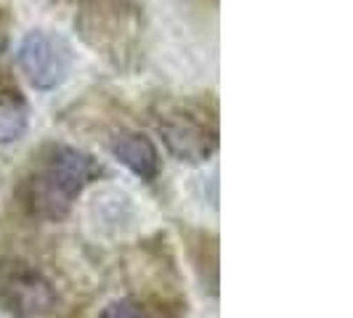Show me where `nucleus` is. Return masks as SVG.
Returning <instances> with one entry per match:
<instances>
[{"instance_id": "obj_1", "label": "nucleus", "mask_w": 353, "mask_h": 318, "mask_svg": "<svg viewBox=\"0 0 353 318\" xmlns=\"http://www.w3.org/2000/svg\"><path fill=\"white\" fill-rule=\"evenodd\" d=\"M99 173V162L90 154L74 146L53 143L46 149L40 167L24 186V202L37 218L61 220L70 215L74 199Z\"/></svg>"}, {"instance_id": "obj_7", "label": "nucleus", "mask_w": 353, "mask_h": 318, "mask_svg": "<svg viewBox=\"0 0 353 318\" xmlns=\"http://www.w3.org/2000/svg\"><path fill=\"white\" fill-rule=\"evenodd\" d=\"M99 318H146L143 308L133 300H112Z\"/></svg>"}, {"instance_id": "obj_4", "label": "nucleus", "mask_w": 353, "mask_h": 318, "mask_svg": "<svg viewBox=\"0 0 353 318\" xmlns=\"http://www.w3.org/2000/svg\"><path fill=\"white\" fill-rule=\"evenodd\" d=\"M59 295L53 284L30 263H0V308L17 318H43L56 310Z\"/></svg>"}, {"instance_id": "obj_3", "label": "nucleus", "mask_w": 353, "mask_h": 318, "mask_svg": "<svg viewBox=\"0 0 353 318\" xmlns=\"http://www.w3.org/2000/svg\"><path fill=\"white\" fill-rule=\"evenodd\" d=\"M17 67L32 88L48 93L64 85V80L70 77L72 48L64 37L48 30H30L19 43Z\"/></svg>"}, {"instance_id": "obj_8", "label": "nucleus", "mask_w": 353, "mask_h": 318, "mask_svg": "<svg viewBox=\"0 0 353 318\" xmlns=\"http://www.w3.org/2000/svg\"><path fill=\"white\" fill-rule=\"evenodd\" d=\"M51 3H59V0H51Z\"/></svg>"}, {"instance_id": "obj_5", "label": "nucleus", "mask_w": 353, "mask_h": 318, "mask_svg": "<svg viewBox=\"0 0 353 318\" xmlns=\"http://www.w3.org/2000/svg\"><path fill=\"white\" fill-rule=\"evenodd\" d=\"M109 151L123 167H128L136 178H141L146 183H152L159 176V151L154 141L149 136H143L139 130H117L109 138Z\"/></svg>"}, {"instance_id": "obj_2", "label": "nucleus", "mask_w": 353, "mask_h": 318, "mask_svg": "<svg viewBox=\"0 0 353 318\" xmlns=\"http://www.w3.org/2000/svg\"><path fill=\"white\" fill-rule=\"evenodd\" d=\"M157 133L165 149L186 165H202L218 151L215 125L189 106H165L157 117Z\"/></svg>"}, {"instance_id": "obj_6", "label": "nucleus", "mask_w": 353, "mask_h": 318, "mask_svg": "<svg viewBox=\"0 0 353 318\" xmlns=\"http://www.w3.org/2000/svg\"><path fill=\"white\" fill-rule=\"evenodd\" d=\"M27 133V114L14 101H0V143H14Z\"/></svg>"}]
</instances>
